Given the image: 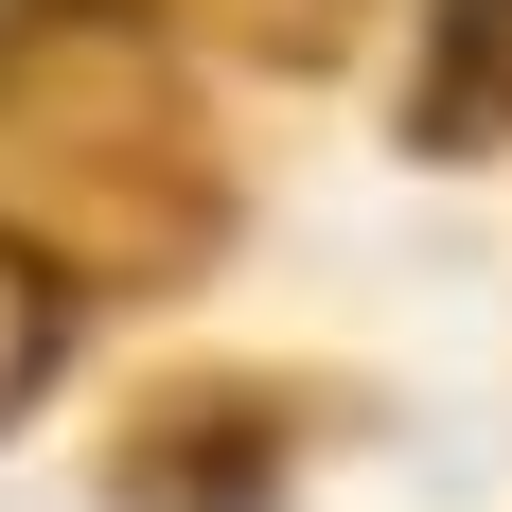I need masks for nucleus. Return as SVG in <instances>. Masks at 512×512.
<instances>
[{
	"label": "nucleus",
	"mask_w": 512,
	"mask_h": 512,
	"mask_svg": "<svg viewBox=\"0 0 512 512\" xmlns=\"http://www.w3.org/2000/svg\"><path fill=\"white\" fill-rule=\"evenodd\" d=\"M0 230L71 301H177L230 265V142L159 0H0Z\"/></svg>",
	"instance_id": "1"
},
{
	"label": "nucleus",
	"mask_w": 512,
	"mask_h": 512,
	"mask_svg": "<svg viewBox=\"0 0 512 512\" xmlns=\"http://www.w3.org/2000/svg\"><path fill=\"white\" fill-rule=\"evenodd\" d=\"M301 442H318V407L283 389V371H159V389L106 407L89 495L106 512H283Z\"/></svg>",
	"instance_id": "2"
},
{
	"label": "nucleus",
	"mask_w": 512,
	"mask_h": 512,
	"mask_svg": "<svg viewBox=\"0 0 512 512\" xmlns=\"http://www.w3.org/2000/svg\"><path fill=\"white\" fill-rule=\"evenodd\" d=\"M407 142H424V159H512V0H424Z\"/></svg>",
	"instance_id": "3"
},
{
	"label": "nucleus",
	"mask_w": 512,
	"mask_h": 512,
	"mask_svg": "<svg viewBox=\"0 0 512 512\" xmlns=\"http://www.w3.org/2000/svg\"><path fill=\"white\" fill-rule=\"evenodd\" d=\"M195 53H230V71H336V53L371 36V0H159Z\"/></svg>",
	"instance_id": "4"
},
{
	"label": "nucleus",
	"mask_w": 512,
	"mask_h": 512,
	"mask_svg": "<svg viewBox=\"0 0 512 512\" xmlns=\"http://www.w3.org/2000/svg\"><path fill=\"white\" fill-rule=\"evenodd\" d=\"M53 371H71V283H53V265L18 248V230H0V424L36 407Z\"/></svg>",
	"instance_id": "5"
}]
</instances>
